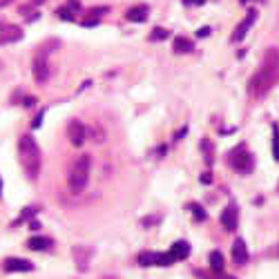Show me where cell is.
<instances>
[{"instance_id": "6da1fadb", "label": "cell", "mask_w": 279, "mask_h": 279, "mask_svg": "<svg viewBox=\"0 0 279 279\" xmlns=\"http://www.w3.org/2000/svg\"><path fill=\"white\" fill-rule=\"evenodd\" d=\"M277 78H279V49H268L264 56V65L248 80V94L255 98L264 96L275 85Z\"/></svg>"}, {"instance_id": "7a4b0ae2", "label": "cell", "mask_w": 279, "mask_h": 279, "mask_svg": "<svg viewBox=\"0 0 279 279\" xmlns=\"http://www.w3.org/2000/svg\"><path fill=\"white\" fill-rule=\"evenodd\" d=\"M18 159H20V165H23L27 179L38 177V172H40V150H38V143H36L29 134L18 141Z\"/></svg>"}, {"instance_id": "3957f363", "label": "cell", "mask_w": 279, "mask_h": 279, "mask_svg": "<svg viewBox=\"0 0 279 279\" xmlns=\"http://www.w3.org/2000/svg\"><path fill=\"white\" fill-rule=\"evenodd\" d=\"M90 170H92V159L90 157H78L76 163L72 167V172H70V188L76 192V195L83 192L85 185H88Z\"/></svg>"}, {"instance_id": "277c9868", "label": "cell", "mask_w": 279, "mask_h": 279, "mask_svg": "<svg viewBox=\"0 0 279 279\" xmlns=\"http://www.w3.org/2000/svg\"><path fill=\"white\" fill-rule=\"evenodd\" d=\"M228 163H230L232 170L241 172V175H250L252 167H255V161H252V154L246 150V145L241 143L237 145L234 150L228 154Z\"/></svg>"}, {"instance_id": "5b68a950", "label": "cell", "mask_w": 279, "mask_h": 279, "mask_svg": "<svg viewBox=\"0 0 279 279\" xmlns=\"http://www.w3.org/2000/svg\"><path fill=\"white\" fill-rule=\"evenodd\" d=\"M32 74H34V78L38 80V83H47L52 70H49V58H47L45 49H38V52H36L34 60H32Z\"/></svg>"}, {"instance_id": "8992f818", "label": "cell", "mask_w": 279, "mask_h": 279, "mask_svg": "<svg viewBox=\"0 0 279 279\" xmlns=\"http://www.w3.org/2000/svg\"><path fill=\"white\" fill-rule=\"evenodd\" d=\"M67 136H70L72 145H83L85 143V136H88V130L80 121H70V125H67Z\"/></svg>"}, {"instance_id": "52a82bcc", "label": "cell", "mask_w": 279, "mask_h": 279, "mask_svg": "<svg viewBox=\"0 0 279 279\" xmlns=\"http://www.w3.org/2000/svg\"><path fill=\"white\" fill-rule=\"evenodd\" d=\"M3 268H5V272H32L34 264L27 262V259H20V257H9V259H5Z\"/></svg>"}, {"instance_id": "ba28073f", "label": "cell", "mask_w": 279, "mask_h": 279, "mask_svg": "<svg viewBox=\"0 0 279 279\" xmlns=\"http://www.w3.org/2000/svg\"><path fill=\"white\" fill-rule=\"evenodd\" d=\"M255 20H257V11L252 9V11H248V16L241 20L239 25H237V29H234V34H232V40L234 42H239V40H244L246 38V34L250 32V27L255 25Z\"/></svg>"}, {"instance_id": "9c48e42d", "label": "cell", "mask_w": 279, "mask_h": 279, "mask_svg": "<svg viewBox=\"0 0 279 279\" xmlns=\"http://www.w3.org/2000/svg\"><path fill=\"white\" fill-rule=\"evenodd\" d=\"M237 223H239V212H237V206H228L223 208L221 212V226L226 228V230H237Z\"/></svg>"}, {"instance_id": "30bf717a", "label": "cell", "mask_w": 279, "mask_h": 279, "mask_svg": "<svg viewBox=\"0 0 279 279\" xmlns=\"http://www.w3.org/2000/svg\"><path fill=\"white\" fill-rule=\"evenodd\" d=\"M167 252H170V257L175 259V262H183V259H188V255H190V244L188 241H175Z\"/></svg>"}, {"instance_id": "8fae6325", "label": "cell", "mask_w": 279, "mask_h": 279, "mask_svg": "<svg viewBox=\"0 0 279 279\" xmlns=\"http://www.w3.org/2000/svg\"><path fill=\"white\" fill-rule=\"evenodd\" d=\"M232 259H234V264H239V266H244L248 262V248H246V241L244 239H234V244H232Z\"/></svg>"}, {"instance_id": "7c38bea8", "label": "cell", "mask_w": 279, "mask_h": 279, "mask_svg": "<svg viewBox=\"0 0 279 279\" xmlns=\"http://www.w3.org/2000/svg\"><path fill=\"white\" fill-rule=\"evenodd\" d=\"M147 14H150L147 5H136V7L127 9V20L130 23H145L147 20Z\"/></svg>"}, {"instance_id": "4fadbf2b", "label": "cell", "mask_w": 279, "mask_h": 279, "mask_svg": "<svg viewBox=\"0 0 279 279\" xmlns=\"http://www.w3.org/2000/svg\"><path fill=\"white\" fill-rule=\"evenodd\" d=\"M23 38V29L18 27H5L0 32V45H7V42H16Z\"/></svg>"}, {"instance_id": "5bb4252c", "label": "cell", "mask_w": 279, "mask_h": 279, "mask_svg": "<svg viewBox=\"0 0 279 279\" xmlns=\"http://www.w3.org/2000/svg\"><path fill=\"white\" fill-rule=\"evenodd\" d=\"M74 259H76L78 270H88V266H90V250H88V248H83V246H76V248H74Z\"/></svg>"}, {"instance_id": "9a60e30c", "label": "cell", "mask_w": 279, "mask_h": 279, "mask_svg": "<svg viewBox=\"0 0 279 279\" xmlns=\"http://www.w3.org/2000/svg\"><path fill=\"white\" fill-rule=\"evenodd\" d=\"M172 47H175L177 54H190L195 52V42L190 38H185V36H177L175 40H172Z\"/></svg>"}, {"instance_id": "2e32d148", "label": "cell", "mask_w": 279, "mask_h": 279, "mask_svg": "<svg viewBox=\"0 0 279 279\" xmlns=\"http://www.w3.org/2000/svg\"><path fill=\"white\" fill-rule=\"evenodd\" d=\"M27 246H29V250H49V248H52V239H47V237H32L27 241Z\"/></svg>"}, {"instance_id": "e0dca14e", "label": "cell", "mask_w": 279, "mask_h": 279, "mask_svg": "<svg viewBox=\"0 0 279 279\" xmlns=\"http://www.w3.org/2000/svg\"><path fill=\"white\" fill-rule=\"evenodd\" d=\"M223 266H226V259H223V255L219 250L210 252V270L212 272H223Z\"/></svg>"}, {"instance_id": "ac0fdd59", "label": "cell", "mask_w": 279, "mask_h": 279, "mask_svg": "<svg viewBox=\"0 0 279 279\" xmlns=\"http://www.w3.org/2000/svg\"><path fill=\"white\" fill-rule=\"evenodd\" d=\"M272 159L279 161V125H272Z\"/></svg>"}, {"instance_id": "d6986e66", "label": "cell", "mask_w": 279, "mask_h": 279, "mask_svg": "<svg viewBox=\"0 0 279 279\" xmlns=\"http://www.w3.org/2000/svg\"><path fill=\"white\" fill-rule=\"evenodd\" d=\"M175 259L170 257V252H157L154 255V266H170Z\"/></svg>"}, {"instance_id": "ffe728a7", "label": "cell", "mask_w": 279, "mask_h": 279, "mask_svg": "<svg viewBox=\"0 0 279 279\" xmlns=\"http://www.w3.org/2000/svg\"><path fill=\"white\" fill-rule=\"evenodd\" d=\"M190 210H192V214H195V219H197V221H206V210H203V208L199 206V203H192Z\"/></svg>"}, {"instance_id": "44dd1931", "label": "cell", "mask_w": 279, "mask_h": 279, "mask_svg": "<svg viewBox=\"0 0 279 279\" xmlns=\"http://www.w3.org/2000/svg\"><path fill=\"white\" fill-rule=\"evenodd\" d=\"M154 255H157V252H141L139 264L141 266H154Z\"/></svg>"}, {"instance_id": "7402d4cb", "label": "cell", "mask_w": 279, "mask_h": 279, "mask_svg": "<svg viewBox=\"0 0 279 279\" xmlns=\"http://www.w3.org/2000/svg\"><path fill=\"white\" fill-rule=\"evenodd\" d=\"M167 29H163V27H157V29H152V34H150V40H165L167 38Z\"/></svg>"}, {"instance_id": "603a6c76", "label": "cell", "mask_w": 279, "mask_h": 279, "mask_svg": "<svg viewBox=\"0 0 279 279\" xmlns=\"http://www.w3.org/2000/svg\"><path fill=\"white\" fill-rule=\"evenodd\" d=\"M208 279H234V277H230V275H226V272H212Z\"/></svg>"}, {"instance_id": "cb8c5ba5", "label": "cell", "mask_w": 279, "mask_h": 279, "mask_svg": "<svg viewBox=\"0 0 279 279\" xmlns=\"http://www.w3.org/2000/svg\"><path fill=\"white\" fill-rule=\"evenodd\" d=\"M58 16H60V18H63V20H74L72 11H67V9H60V11H58Z\"/></svg>"}, {"instance_id": "d4e9b609", "label": "cell", "mask_w": 279, "mask_h": 279, "mask_svg": "<svg viewBox=\"0 0 279 279\" xmlns=\"http://www.w3.org/2000/svg\"><path fill=\"white\" fill-rule=\"evenodd\" d=\"M110 7H94V9H90V14L92 16H96V14H108Z\"/></svg>"}, {"instance_id": "484cf974", "label": "cell", "mask_w": 279, "mask_h": 279, "mask_svg": "<svg viewBox=\"0 0 279 279\" xmlns=\"http://www.w3.org/2000/svg\"><path fill=\"white\" fill-rule=\"evenodd\" d=\"M42 116H45V112H40V114L36 116V121L32 123V125H34V130H36V127H40V123H42Z\"/></svg>"}, {"instance_id": "4316f807", "label": "cell", "mask_w": 279, "mask_h": 279, "mask_svg": "<svg viewBox=\"0 0 279 279\" xmlns=\"http://www.w3.org/2000/svg\"><path fill=\"white\" fill-rule=\"evenodd\" d=\"M208 34H210V27H201L199 32H197V36H199V38H206Z\"/></svg>"}, {"instance_id": "83f0119b", "label": "cell", "mask_w": 279, "mask_h": 279, "mask_svg": "<svg viewBox=\"0 0 279 279\" xmlns=\"http://www.w3.org/2000/svg\"><path fill=\"white\" fill-rule=\"evenodd\" d=\"M201 183H212V175H210V172L201 175Z\"/></svg>"}, {"instance_id": "f1b7e54d", "label": "cell", "mask_w": 279, "mask_h": 279, "mask_svg": "<svg viewBox=\"0 0 279 279\" xmlns=\"http://www.w3.org/2000/svg\"><path fill=\"white\" fill-rule=\"evenodd\" d=\"M183 3H185V5H203L206 0H183Z\"/></svg>"}, {"instance_id": "f546056e", "label": "cell", "mask_w": 279, "mask_h": 279, "mask_svg": "<svg viewBox=\"0 0 279 279\" xmlns=\"http://www.w3.org/2000/svg\"><path fill=\"white\" fill-rule=\"evenodd\" d=\"M67 7H70V9H78V0H70V3H67Z\"/></svg>"}, {"instance_id": "4dcf8cb0", "label": "cell", "mask_w": 279, "mask_h": 279, "mask_svg": "<svg viewBox=\"0 0 279 279\" xmlns=\"http://www.w3.org/2000/svg\"><path fill=\"white\" fill-rule=\"evenodd\" d=\"M183 136H185V127H181V130H179V132L175 134V139H183Z\"/></svg>"}, {"instance_id": "1f68e13d", "label": "cell", "mask_w": 279, "mask_h": 279, "mask_svg": "<svg viewBox=\"0 0 279 279\" xmlns=\"http://www.w3.org/2000/svg\"><path fill=\"white\" fill-rule=\"evenodd\" d=\"M0 195H3V179H0Z\"/></svg>"}, {"instance_id": "d6a6232c", "label": "cell", "mask_w": 279, "mask_h": 279, "mask_svg": "<svg viewBox=\"0 0 279 279\" xmlns=\"http://www.w3.org/2000/svg\"><path fill=\"white\" fill-rule=\"evenodd\" d=\"M241 3H248V0H241Z\"/></svg>"}]
</instances>
